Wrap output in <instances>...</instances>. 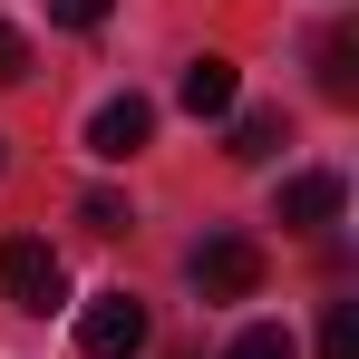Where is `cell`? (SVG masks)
<instances>
[{
    "mask_svg": "<svg viewBox=\"0 0 359 359\" xmlns=\"http://www.w3.org/2000/svg\"><path fill=\"white\" fill-rule=\"evenodd\" d=\"M184 272H194L204 301H252V292H262V243H252V233H204Z\"/></svg>",
    "mask_w": 359,
    "mask_h": 359,
    "instance_id": "1",
    "label": "cell"
},
{
    "mask_svg": "<svg viewBox=\"0 0 359 359\" xmlns=\"http://www.w3.org/2000/svg\"><path fill=\"white\" fill-rule=\"evenodd\" d=\"M0 292L20 301V311H59L68 272H59V252H49L39 233H10V243H0Z\"/></svg>",
    "mask_w": 359,
    "mask_h": 359,
    "instance_id": "2",
    "label": "cell"
},
{
    "mask_svg": "<svg viewBox=\"0 0 359 359\" xmlns=\"http://www.w3.org/2000/svg\"><path fill=\"white\" fill-rule=\"evenodd\" d=\"M78 350L88 359H136L146 350V301L136 292H97L88 311H78Z\"/></svg>",
    "mask_w": 359,
    "mask_h": 359,
    "instance_id": "3",
    "label": "cell"
},
{
    "mask_svg": "<svg viewBox=\"0 0 359 359\" xmlns=\"http://www.w3.org/2000/svg\"><path fill=\"white\" fill-rule=\"evenodd\" d=\"M146 136H156V107H146V97L126 88V97H107V107L88 117V156H107V165H126V156H136Z\"/></svg>",
    "mask_w": 359,
    "mask_h": 359,
    "instance_id": "4",
    "label": "cell"
},
{
    "mask_svg": "<svg viewBox=\"0 0 359 359\" xmlns=\"http://www.w3.org/2000/svg\"><path fill=\"white\" fill-rule=\"evenodd\" d=\"M330 214H340V175H292V184H282V204H272L282 233H320Z\"/></svg>",
    "mask_w": 359,
    "mask_h": 359,
    "instance_id": "5",
    "label": "cell"
},
{
    "mask_svg": "<svg viewBox=\"0 0 359 359\" xmlns=\"http://www.w3.org/2000/svg\"><path fill=\"white\" fill-rule=\"evenodd\" d=\"M175 97H184V117H233V59H194L175 78Z\"/></svg>",
    "mask_w": 359,
    "mask_h": 359,
    "instance_id": "6",
    "label": "cell"
},
{
    "mask_svg": "<svg viewBox=\"0 0 359 359\" xmlns=\"http://www.w3.org/2000/svg\"><path fill=\"white\" fill-rule=\"evenodd\" d=\"M282 146H292V117H282V107H243V117H233V146H224V156L262 165V156H282Z\"/></svg>",
    "mask_w": 359,
    "mask_h": 359,
    "instance_id": "7",
    "label": "cell"
},
{
    "mask_svg": "<svg viewBox=\"0 0 359 359\" xmlns=\"http://www.w3.org/2000/svg\"><path fill=\"white\" fill-rule=\"evenodd\" d=\"M320 97H330V107L359 97V29H330V39H320Z\"/></svg>",
    "mask_w": 359,
    "mask_h": 359,
    "instance_id": "8",
    "label": "cell"
},
{
    "mask_svg": "<svg viewBox=\"0 0 359 359\" xmlns=\"http://www.w3.org/2000/svg\"><path fill=\"white\" fill-rule=\"evenodd\" d=\"M224 359H301V340L282 330V320H252V330H233V350Z\"/></svg>",
    "mask_w": 359,
    "mask_h": 359,
    "instance_id": "9",
    "label": "cell"
},
{
    "mask_svg": "<svg viewBox=\"0 0 359 359\" xmlns=\"http://www.w3.org/2000/svg\"><path fill=\"white\" fill-rule=\"evenodd\" d=\"M320 359H359V301H330L320 311Z\"/></svg>",
    "mask_w": 359,
    "mask_h": 359,
    "instance_id": "10",
    "label": "cell"
},
{
    "mask_svg": "<svg viewBox=\"0 0 359 359\" xmlns=\"http://www.w3.org/2000/svg\"><path fill=\"white\" fill-rule=\"evenodd\" d=\"M78 224H88V233H126L136 214H126V194H88V204H78Z\"/></svg>",
    "mask_w": 359,
    "mask_h": 359,
    "instance_id": "11",
    "label": "cell"
},
{
    "mask_svg": "<svg viewBox=\"0 0 359 359\" xmlns=\"http://www.w3.org/2000/svg\"><path fill=\"white\" fill-rule=\"evenodd\" d=\"M0 78H29V39H20L10 20H0Z\"/></svg>",
    "mask_w": 359,
    "mask_h": 359,
    "instance_id": "12",
    "label": "cell"
},
{
    "mask_svg": "<svg viewBox=\"0 0 359 359\" xmlns=\"http://www.w3.org/2000/svg\"><path fill=\"white\" fill-rule=\"evenodd\" d=\"M49 10H59L68 29H97V20H107V0H49Z\"/></svg>",
    "mask_w": 359,
    "mask_h": 359,
    "instance_id": "13",
    "label": "cell"
}]
</instances>
